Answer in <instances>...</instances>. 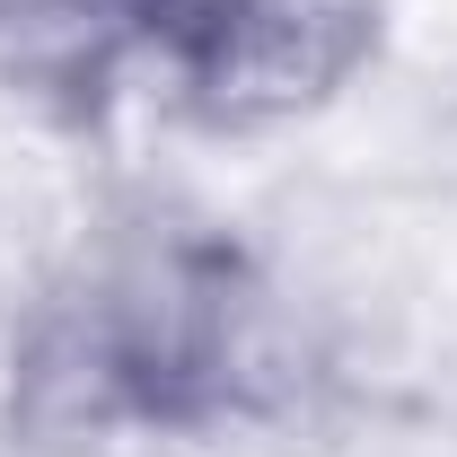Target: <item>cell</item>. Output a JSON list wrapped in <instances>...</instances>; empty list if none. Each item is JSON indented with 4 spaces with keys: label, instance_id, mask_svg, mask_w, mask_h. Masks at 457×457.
<instances>
[{
    "label": "cell",
    "instance_id": "obj_1",
    "mask_svg": "<svg viewBox=\"0 0 457 457\" xmlns=\"http://www.w3.org/2000/svg\"><path fill=\"white\" fill-rule=\"evenodd\" d=\"M273 308L255 264L185 220H141L79 255L18 343V422L79 431H212L273 396Z\"/></svg>",
    "mask_w": 457,
    "mask_h": 457
},
{
    "label": "cell",
    "instance_id": "obj_2",
    "mask_svg": "<svg viewBox=\"0 0 457 457\" xmlns=\"http://www.w3.org/2000/svg\"><path fill=\"white\" fill-rule=\"evenodd\" d=\"M176 88L212 123H282L326 106L378 36V0H123Z\"/></svg>",
    "mask_w": 457,
    "mask_h": 457
},
{
    "label": "cell",
    "instance_id": "obj_3",
    "mask_svg": "<svg viewBox=\"0 0 457 457\" xmlns=\"http://www.w3.org/2000/svg\"><path fill=\"white\" fill-rule=\"evenodd\" d=\"M123 36V0H0V79L45 97H97Z\"/></svg>",
    "mask_w": 457,
    "mask_h": 457
}]
</instances>
